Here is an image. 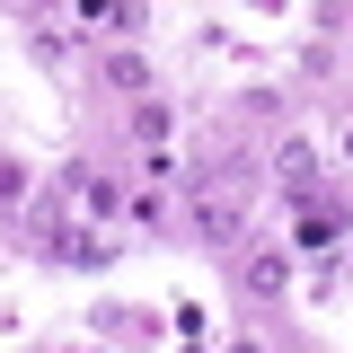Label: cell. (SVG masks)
<instances>
[{
    "label": "cell",
    "mask_w": 353,
    "mask_h": 353,
    "mask_svg": "<svg viewBox=\"0 0 353 353\" xmlns=\"http://www.w3.org/2000/svg\"><path fill=\"white\" fill-rule=\"evenodd\" d=\"M283 283H292V256L283 248H248L239 256V292L248 301H283Z\"/></svg>",
    "instance_id": "3"
},
{
    "label": "cell",
    "mask_w": 353,
    "mask_h": 353,
    "mask_svg": "<svg viewBox=\"0 0 353 353\" xmlns=\"http://www.w3.org/2000/svg\"><path fill=\"white\" fill-rule=\"evenodd\" d=\"M80 18H88V27H124V36H132L150 9H141V0H80Z\"/></svg>",
    "instance_id": "5"
},
{
    "label": "cell",
    "mask_w": 353,
    "mask_h": 353,
    "mask_svg": "<svg viewBox=\"0 0 353 353\" xmlns=\"http://www.w3.org/2000/svg\"><path fill=\"white\" fill-rule=\"evenodd\" d=\"M18 194H27V168H18V159H0V203H18Z\"/></svg>",
    "instance_id": "8"
},
{
    "label": "cell",
    "mask_w": 353,
    "mask_h": 353,
    "mask_svg": "<svg viewBox=\"0 0 353 353\" xmlns=\"http://www.w3.org/2000/svg\"><path fill=\"white\" fill-rule=\"evenodd\" d=\"M336 239H345V212H336V203H327V212L309 203L301 212V248H336Z\"/></svg>",
    "instance_id": "6"
},
{
    "label": "cell",
    "mask_w": 353,
    "mask_h": 353,
    "mask_svg": "<svg viewBox=\"0 0 353 353\" xmlns=\"http://www.w3.org/2000/svg\"><path fill=\"white\" fill-rule=\"evenodd\" d=\"M230 353H265V345H230Z\"/></svg>",
    "instance_id": "9"
},
{
    "label": "cell",
    "mask_w": 353,
    "mask_h": 353,
    "mask_svg": "<svg viewBox=\"0 0 353 353\" xmlns=\"http://www.w3.org/2000/svg\"><path fill=\"white\" fill-rule=\"evenodd\" d=\"M97 80L115 88V97H159V62L141 44H115V53H97Z\"/></svg>",
    "instance_id": "2"
},
{
    "label": "cell",
    "mask_w": 353,
    "mask_h": 353,
    "mask_svg": "<svg viewBox=\"0 0 353 353\" xmlns=\"http://www.w3.org/2000/svg\"><path fill=\"white\" fill-rule=\"evenodd\" d=\"M132 132H141V141H168V106L141 97V106H132Z\"/></svg>",
    "instance_id": "7"
},
{
    "label": "cell",
    "mask_w": 353,
    "mask_h": 353,
    "mask_svg": "<svg viewBox=\"0 0 353 353\" xmlns=\"http://www.w3.org/2000/svg\"><path fill=\"white\" fill-rule=\"evenodd\" d=\"M176 194H185V212H194V230H203L212 248H239V239H248V194H256V159L185 168V176H176Z\"/></svg>",
    "instance_id": "1"
},
{
    "label": "cell",
    "mask_w": 353,
    "mask_h": 353,
    "mask_svg": "<svg viewBox=\"0 0 353 353\" xmlns=\"http://www.w3.org/2000/svg\"><path fill=\"white\" fill-rule=\"evenodd\" d=\"M309 168H318V141H309V132H283V141H274V176L301 194V185H309Z\"/></svg>",
    "instance_id": "4"
}]
</instances>
